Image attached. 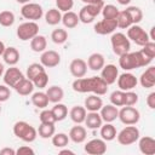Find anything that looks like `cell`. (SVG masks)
I'll return each mask as SVG.
<instances>
[{"label":"cell","instance_id":"cell-1","mask_svg":"<svg viewBox=\"0 0 155 155\" xmlns=\"http://www.w3.org/2000/svg\"><path fill=\"white\" fill-rule=\"evenodd\" d=\"M71 87L78 93H94L98 96H103L108 91V85L101 76H91V78H79L75 79L71 84Z\"/></svg>","mask_w":155,"mask_h":155},{"label":"cell","instance_id":"cell-2","mask_svg":"<svg viewBox=\"0 0 155 155\" xmlns=\"http://www.w3.org/2000/svg\"><path fill=\"white\" fill-rule=\"evenodd\" d=\"M151 58H149L147 54H144L140 50L136 52L128 51L127 53H124L119 56V65L125 71H130L137 68L147 67L151 63Z\"/></svg>","mask_w":155,"mask_h":155},{"label":"cell","instance_id":"cell-3","mask_svg":"<svg viewBox=\"0 0 155 155\" xmlns=\"http://www.w3.org/2000/svg\"><path fill=\"white\" fill-rule=\"evenodd\" d=\"M13 134L23 142L31 143L38 137V130H35V127H33L27 121H17L13 125Z\"/></svg>","mask_w":155,"mask_h":155},{"label":"cell","instance_id":"cell-4","mask_svg":"<svg viewBox=\"0 0 155 155\" xmlns=\"http://www.w3.org/2000/svg\"><path fill=\"white\" fill-rule=\"evenodd\" d=\"M110 44H111L113 52L116 56L127 53L131 50V42H130L128 38L124 33H120V31L113 33V35L110 38Z\"/></svg>","mask_w":155,"mask_h":155},{"label":"cell","instance_id":"cell-5","mask_svg":"<svg viewBox=\"0 0 155 155\" xmlns=\"http://www.w3.org/2000/svg\"><path fill=\"white\" fill-rule=\"evenodd\" d=\"M139 130L134 125H126L119 133H116V139L121 145H131L136 143L139 138Z\"/></svg>","mask_w":155,"mask_h":155},{"label":"cell","instance_id":"cell-6","mask_svg":"<svg viewBox=\"0 0 155 155\" xmlns=\"http://www.w3.org/2000/svg\"><path fill=\"white\" fill-rule=\"evenodd\" d=\"M16 34H17L19 40L29 41V40H31L34 36H36L39 34V25L34 21L24 22V23H22V24H19L17 27Z\"/></svg>","mask_w":155,"mask_h":155},{"label":"cell","instance_id":"cell-7","mask_svg":"<svg viewBox=\"0 0 155 155\" xmlns=\"http://www.w3.org/2000/svg\"><path fill=\"white\" fill-rule=\"evenodd\" d=\"M117 119L124 125H137L140 119V113L133 105H124L119 110Z\"/></svg>","mask_w":155,"mask_h":155},{"label":"cell","instance_id":"cell-8","mask_svg":"<svg viewBox=\"0 0 155 155\" xmlns=\"http://www.w3.org/2000/svg\"><path fill=\"white\" fill-rule=\"evenodd\" d=\"M104 4L102 5H92V4H85V6L81 7V10L79 11L78 16H79V21L84 24H88L92 23L96 17L101 13L102 7Z\"/></svg>","mask_w":155,"mask_h":155},{"label":"cell","instance_id":"cell-9","mask_svg":"<svg viewBox=\"0 0 155 155\" xmlns=\"http://www.w3.org/2000/svg\"><path fill=\"white\" fill-rule=\"evenodd\" d=\"M128 40L133 41L136 45L138 46H143L145 45L148 41H150L149 34L138 24H132L131 27L127 28V35Z\"/></svg>","mask_w":155,"mask_h":155},{"label":"cell","instance_id":"cell-10","mask_svg":"<svg viewBox=\"0 0 155 155\" xmlns=\"http://www.w3.org/2000/svg\"><path fill=\"white\" fill-rule=\"evenodd\" d=\"M21 15L23 18L35 22L44 16V10H42L41 5H39L36 2H28V4H24L22 6Z\"/></svg>","mask_w":155,"mask_h":155},{"label":"cell","instance_id":"cell-11","mask_svg":"<svg viewBox=\"0 0 155 155\" xmlns=\"http://www.w3.org/2000/svg\"><path fill=\"white\" fill-rule=\"evenodd\" d=\"M24 76V74L18 69L16 68L15 65H10V68L7 70L4 71V75H2V79H4V84L8 87H15Z\"/></svg>","mask_w":155,"mask_h":155},{"label":"cell","instance_id":"cell-12","mask_svg":"<svg viewBox=\"0 0 155 155\" xmlns=\"http://www.w3.org/2000/svg\"><path fill=\"white\" fill-rule=\"evenodd\" d=\"M116 81H117V87L121 91H131L138 84V79L130 71H125L121 75H119Z\"/></svg>","mask_w":155,"mask_h":155},{"label":"cell","instance_id":"cell-13","mask_svg":"<svg viewBox=\"0 0 155 155\" xmlns=\"http://www.w3.org/2000/svg\"><path fill=\"white\" fill-rule=\"evenodd\" d=\"M84 149L88 155H103L107 151V143L102 138H93L85 144Z\"/></svg>","mask_w":155,"mask_h":155},{"label":"cell","instance_id":"cell-14","mask_svg":"<svg viewBox=\"0 0 155 155\" xmlns=\"http://www.w3.org/2000/svg\"><path fill=\"white\" fill-rule=\"evenodd\" d=\"M117 28V24H116V19H107V18H103L102 21L97 22L93 27L94 29V33L98 34V35H108V34H111L115 31V29Z\"/></svg>","mask_w":155,"mask_h":155},{"label":"cell","instance_id":"cell-15","mask_svg":"<svg viewBox=\"0 0 155 155\" xmlns=\"http://www.w3.org/2000/svg\"><path fill=\"white\" fill-rule=\"evenodd\" d=\"M40 63L45 68H54L61 63V56L53 50H45L44 52H41Z\"/></svg>","mask_w":155,"mask_h":155},{"label":"cell","instance_id":"cell-16","mask_svg":"<svg viewBox=\"0 0 155 155\" xmlns=\"http://www.w3.org/2000/svg\"><path fill=\"white\" fill-rule=\"evenodd\" d=\"M119 76V69L115 64H104V67L101 69V78L104 80V82L109 86L113 85Z\"/></svg>","mask_w":155,"mask_h":155},{"label":"cell","instance_id":"cell-17","mask_svg":"<svg viewBox=\"0 0 155 155\" xmlns=\"http://www.w3.org/2000/svg\"><path fill=\"white\" fill-rule=\"evenodd\" d=\"M69 71L76 79L84 78L87 73V63L81 58H75L69 64Z\"/></svg>","mask_w":155,"mask_h":155},{"label":"cell","instance_id":"cell-18","mask_svg":"<svg viewBox=\"0 0 155 155\" xmlns=\"http://www.w3.org/2000/svg\"><path fill=\"white\" fill-rule=\"evenodd\" d=\"M139 84L144 88H151L155 85V67L150 65L140 74L139 78Z\"/></svg>","mask_w":155,"mask_h":155},{"label":"cell","instance_id":"cell-19","mask_svg":"<svg viewBox=\"0 0 155 155\" xmlns=\"http://www.w3.org/2000/svg\"><path fill=\"white\" fill-rule=\"evenodd\" d=\"M138 147L142 154L145 155H154L155 154V139L149 136H144L138 138Z\"/></svg>","mask_w":155,"mask_h":155},{"label":"cell","instance_id":"cell-20","mask_svg":"<svg viewBox=\"0 0 155 155\" xmlns=\"http://www.w3.org/2000/svg\"><path fill=\"white\" fill-rule=\"evenodd\" d=\"M99 111H101L99 115L104 122H113L119 116V109H117V107H115L113 104L103 105Z\"/></svg>","mask_w":155,"mask_h":155},{"label":"cell","instance_id":"cell-21","mask_svg":"<svg viewBox=\"0 0 155 155\" xmlns=\"http://www.w3.org/2000/svg\"><path fill=\"white\" fill-rule=\"evenodd\" d=\"M69 139L73 140L76 144H80L82 142H85L86 137H87V131L84 126H81V124H76V126H73L69 131Z\"/></svg>","mask_w":155,"mask_h":155},{"label":"cell","instance_id":"cell-22","mask_svg":"<svg viewBox=\"0 0 155 155\" xmlns=\"http://www.w3.org/2000/svg\"><path fill=\"white\" fill-rule=\"evenodd\" d=\"M86 63H87V68H90L93 71H98V70H101L104 67L105 59H104V56L102 53L94 52V53H92V54L88 56Z\"/></svg>","mask_w":155,"mask_h":155},{"label":"cell","instance_id":"cell-23","mask_svg":"<svg viewBox=\"0 0 155 155\" xmlns=\"http://www.w3.org/2000/svg\"><path fill=\"white\" fill-rule=\"evenodd\" d=\"M84 107L88 111H99L101 108L103 107V99L98 94H90L88 97L85 98Z\"/></svg>","mask_w":155,"mask_h":155},{"label":"cell","instance_id":"cell-24","mask_svg":"<svg viewBox=\"0 0 155 155\" xmlns=\"http://www.w3.org/2000/svg\"><path fill=\"white\" fill-rule=\"evenodd\" d=\"M13 88L19 96H29L34 91V84L28 78H23Z\"/></svg>","mask_w":155,"mask_h":155},{"label":"cell","instance_id":"cell-25","mask_svg":"<svg viewBox=\"0 0 155 155\" xmlns=\"http://www.w3.org/2000/svg\"><path fill=\"white\" fill-rule=\"evenodd\" d=\"M84 122H85L86 127L90 128V130H97V128H99L103 125V120H102V117H101L98 111H90V113H87Z\"/></svg>","mask_w":155,"mask_h":155},{"label":"cell","instance_id":"cell-26","mask_svg":"<svg viewBox=\"0 0 155 155\" xmlns=\"http://www.w3.org/2000/svg\"><path fill=\"white\" fill-rule=\"evenodd\" d=\"M2 59L6 64L8 65H16L19 61V52L16 47L13 46H8L5 48L4 53H2Z\"/></svg>","mask_w":155,"mask_h":155},{"label":"cell","instance_id":"cell-27","mask_svg":"<svg viewBox=\"0 0 155 155\" xmlns=\"http://www.w3.org/2000/svg\"><path fill=\"white\" fill-rule=\"evenodd\" d=\"M46 96L48 98V102L51 103H59L63 97H64V91L61 86H57V85H53V86H50L47 90H46Z\"/></svg>","mask_w":155,"mask_h":155},{"label":"cell","instance_id":"cell-28","mask_svg":"<svg viewBox=\"0 0 155 155\" xmlns=\"http://www.w3.org/2000/svg\"><path fill=\"white\" fill-rule=\"evenodd\" d=\"M86 114H87V110L85 109V107H81V105H74L69 110L70 120L75 124H82L85 121Z\"/></svg>","mask_w":155,"mask_h":155},{"label":"cell","instance_id":"cell-29","mask_svg":"<svg viewBox=\"0 0 155 155\" xmlns=\"http://www.w3.org/2000/svg\"><path fill=\"white\" fill-rule=\"evenodd\" d=\"M99 128H101V137L105 142H110L116 138V128L111 122H105Z\"/></svg>","mask_w":155,"mask_h":155},{"label":"cell","instance_id":"cell-30","mask_svg":"<svg viewBox=\"0 0 155 155\" xmlns=\"http://www.w3.org/2000/svg\"><path fill=\"white\" fill-rule=\"evenodd\" d=\"M31 103L34 107L36 108H40V109H45L47 105H48V98L46 96V92H42V91H38V92H34L31 93Z\"/></svg>","mask_w":155,"mask_h":155},{"label":"cell","instance_id":"cell-31","mask_svg":"<svg viewBox=\"0 0 155 155\" xmlns=\"http://www.w3.org/2000/svg\"><path fill=\"white\" fill-rule=\"evenodd\" d=\"M79 16L78 13L73 12V11H68L64 12V15H62V23L65 28L68 29H73L79 24Z\"/></svg>","mask_w":155,"mask_h":155},{"label":"cell","instance_id":"cell-32","mask_svg":"<svg viewBox=\"0 0 155 155\" xmlns=\"http://www.w3.org/2000/svg\"><path fill=\"white\" fill-rule=\"evenodd\" d=\"M47 47V40L44 35H36L30 40V48L34 52H44Z\"/></svg>","mask_w":155,"mask_h":155},{"label":"cell","instance_id":"cell-33","mask_svg":"<svg viewBox=\"0 0 155 155\" xmlns=\"http://www.w3.org/2000/svg\"><path fill=\"white\" fill-rule=\"evenodd\" d=\"M45 21L50 25H57L62 22V13L58 8H50L45 15Z\"/></svg>","mask_w":155,"mask_h":155},{"label":"cell","instance_id":"cell-34","mask_svg":"<svg viewBox=\"0 0 155 155\" xmlns=\"http://www.w3.org/2000/svg\"><path fill=\"white\" fill-rule=\"evenodd\" d=\"M51 111L53 113V116L56 117V121H63L68 116V108L63 103H54Z\"/></svg>","mask_w":155,"mask_h":155},{"label":"cell","instance_id":"cell-35","mask_svg":"<svg viewBox=\"0 0 155 155\" xmlns=\"http://www.w3.org/2000/svg\"><path fill=\"white\" fill-rule=\"evenodd\" d=\"M116 24H117V28H121V29H127L128 27H131L133 24L131 17L126 10L119 11V15L116 17Z\"/></svg>","mask_w":155,"mask_h":155},{"label":"cell","instance_id":"cell-36","mask_svg":"<svg viewBox=\"0 0 155 155\" xmlns=\"http://www.w3.org/2000/svg\"><path fill=\"white\" fill-rule=\"evenodd\" d=\"M45 71V67L41 63H31L28 65L27 68V73H25V78H28L29 80H34L40 73Z\"/></svg>","mask_w":155,"mask_h":155},{"label":"cell","instance_id":"cell-37","mask_svg":"<svg viewBox=\"0 0 155 155\" xmlns=\"http://www.w3.org/2000/svg\"><path fill=\"white\" fill-rule=\"evenodd\" d=\"M54 133H56L54 124H40L39 128H38V134L44 139L51 138Z\"/></svg>","mask_w":155,"mask_h":155},{"label":"cell","instance_id":"cell-38","mask_svg":"<svg viewBox=\"0 0 155 155\" xmlns=\"http://www.w3.org/2000/svg\"><path fill=\"white\" fill-rule=\"evenodd\" d=\"M51 138H52V144L56 148H65L69 144V140H70L69 136L67 133H63V132L54 133Z\"/></svg>","mask_w":155,"mask_h":155},{"label":"cell","instance_id":"cell-39","mask_svg":"<svg viewBox=\"0 0 155 155\" xmlns=\"http://www.w3.org/2000/svg\"><path fill=\"white\" fill-rule=\"evenodd\" d=\"M51 39L54 44L62 45L68 40V31L62 28H57L51 33Z\"/></svg>","mask_w":155,"mask_h":155},{"label":"cell","instance_id":"cell-40","mask_svg":"<svg viewBox=\"0 0 155 155\" xmlns=\"http://www.w3.org/2000/svg\"><path fill=\"white\" fill-rule=\"evenodd\" d=\"M103 18H107V19H116L117 15H119V8L115 6V5H103L102 7V11H101Z\"/></svg>","mask_w":155,"mask_h":155},{"label":"cell","instance_id":"cell-41","mask_svg":"<svg viewBox=\"0 0 155 155\" xmlns=\"http://www.w3.org/2000/svg\"><path fill=\"white\" fill-rule=\"evenodd\" d=\"M126 11L128 12L133 24H138L143 19V11L138 6H127Z\"/></svg>","mask_w":155,"mask_h":155},{"label":"cell","instance_id":"cell-42","mask_svg":"<svg viewBox=\"0 0 155 155\" xmlns=\"http://www.w3.org/2000/svg\"><path fill=\"white\" fill-rule=\"evenodd\" d=\"M15 13L12 11L5 10L0 12V25L2 27H11L15 23Z\"/></svg>","mask_w":155,"mask_h":155},{"label":"cell","instance_id":"cell-43","mask_svg":"<svg viewBox=\"0 0 155 155\" xmlns=\"http://www.w3.org/2000/svg\"><path fill=\"white\" fill-rule=\"evenodd\" d=\"M110 103L115 107H124V102H125V91L121 90H116L114 92H111L110 94Z\"/></svg>","mask_w":155,"mask_h":155},{"label":"cell","instance_id":"cell-44","mask_svg":"<svg viewBox=\"0 0 155 155\" xmlns=\"http://www.w3.org/2000/svg\"><path fill=\"white\" fill-rule=\"evenodd\" d=\"M33 84H34V87H38V88H45L48 84V75L45 71L40 73L34 80H33Z\"/></svg>","mask_w":155,"mask_h":155},{"label":"cell","instance_id":"cell-45","mask_svg":"<svg viewBox=\"0 0 155 155\" xmlns=\"http://www.w3.org/2000/svg\"><path fill=\"white\" fill-rule=\"evenodd\" d=\"M39 119H40V122L41 124H56V117L53 116V113L51 111V109H44L40 115H39Z\"/></svg>","mask_w":155,"mask_h":155},{"label":"cell","instance_id":"cell-46","mask_svg":"<svg viewBox=\"0 0 155 155\" xmlns=\"http://www.w3.org/2000/svg\"><path fill=\"white\" fill-rule=\"evenodd\" d=\"M56 6L61 12H68L74 6V0H56Z\"/></svg>","mask_w":155,"mask_h":155},{"label":"cell","instance_id":"cell-47","mask_svg":"<svg viewBox=\"0 0 155 155\" xmlns=\"http://www.w3.org/2000/svg\"><path fill=\"white\" fill-rule=\"evenodd\" d=\"M138 103V94L136 92L131 91H125V102L124 105H136Z\"/></svg>","mask_w":155,"mask_h":155},{"label":"cell","instance_id":"cell-48","mask_svg":"<svg viewBox=\"0 0 155 155\" xmlns=\"http://www.w3.org/2000/svg\"><path fill=\"white\" fill-rule=\"evenodd\" d=\"M143 48L140 50L144 54H147L149 58H151V59H154V57H155V42L154 41H148L145 45H143L142 46Z\"/></svg>","mask_w":155,"mask_h":155},{"label":"cell","instance_id":"cell-49","mask_svg":"<svg viewBox=\"0 0 155 155\" xmlns=\"http://www.w3.org/2000/svg\"><path fill=\"white\" fill-rule=\"evenodd\" d=\"M10 97H11V91H10L8 86H6V85H0V103L6 102Z\"/></svg>","mask_w":155,"mask_h":155},{"label":"cell","instance_id":"cell-50","mask_svg":"<svg viewBox=\"0 0 155 155\" xmlns=\"http://www.w3.org/2000/svg\"><path fill=\"white\" fill-rule=\"evenodd\" d=\"M29 154L34 155L35 151H34V149H31V148L28 147V145H22V147H19V148L16 150V155H29Z\"/></svg>","mask_w":155,"mask_h":155},{"label":"cell","instance_id":"cell-51","mask_svg":"<svg viewBox=\"0 0 155 155\" xmlns=\"http://www.w3.org/2000/svg\"><path fill=\"white\" fill-rule=\"evenodd\" d=\"M147 104L150 109H155V92H150L147 97Z\"/></svg>","mask_w":155,"mask_h":155},{"label":"cell","instance_id":"cell-52","mask_svg":"<svg viewBox=\"0 0 155 155\" xmlns=\"http://www.w3.org/2000/svg\"><path fill=\"white\" fill-rule=\"evenodd\" d=\"M0 155H16V150L12 148H2L0 150Z\"/></svg>","mask_w":155,"mask_h":155},{"label":"cell","instance_id":"cell-53","mask_svg":"<svg viewBox=\"0 0 155 155\" xmlns=\"http://www.w3.org/2000/svg\"><path fill=\"white\" fill-rule=\"evenodd\" d=\"M81 1L85 2V4H92V5H102V4H104L103 0H81Z\"/></svg>","mask_w":155,"mask_h":155},{"label":"cell","instance_id":"cell-54","mask_svg":"<svg viewBox=\"0 0 155 155\" xmlns=\"http://www.w3.org/2000/svg\"><path fill=\"white\" fill-rule=\"evenodd\" d=\"M64 154L74 155V151H73V150H69V149H63V148H61V150H59V155H64Z\"/></svg>","mask_w":155,"mask_h":155},{"label":"cell","instance_id":"cell-55","mask_svg":"<svg viewBox=\"0 0 155 155\" xmlns=\"http://www.w3.org/2000/svg\"><path fill=\"white\" fill-rule=\"evenodd\" d=\"M132 0H117V2L120 4V5H124V6H127V5H130V2H131Z\"/></svg>","mask_w":155,"mask_h":155},{"label":"cell","instance_id":"cell-56","mask_svg":"<svg viewBox=\"0 0 155 155\" xmlns=\"http://www.w3.org/2000/svg\"><path fill=\"white\" fill-rule=\"evenodd\" d=\"M5 48H6V46H5V44L0 40V56H2V53H4V51H5Z\"/></svg>","mask_w":155,"mask_h":155},{"label":"cell","instance_id":"cell-57","mask_svg":"<svg viewBox=\"0 0 155 155\" xmlns=\"http://www.w3.org/2000/svg\"><path fill=\"white\" fill-rule=\"evenodd\" d=\"M4 71H5V69H4V65H2V63H0V78L4 75Z\"/></svg>","mask_w":155,"mask_h":155},{"label":"cell","instance_id":"cell-58","mask_svg":"<svg viewBox=\"0 0 155 155\" xmlns=\"http://www.w3.org/2000/svg\"><path fill=\"white\" fill-rule=\"evenodd\" d=\"M17 2H19V4H28V2H30V0H16Z\"/></svg>","mask_w":155,"mask_h":155},{"label":"cell","instance_id":"cell-59","mask_svg":"<svg viewBox=\"0 0 155 155\" xmlns=\"http://www.w3.org/2000/svg\"><path fill=\"white\" fill-rule=\"evenodd\" d=\"M0 113H1V103H0Z\"/></svg>","mask_w":155,"mask_h":155}]
</instances>
